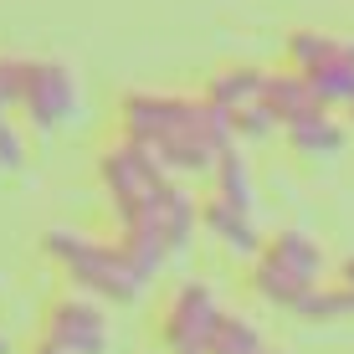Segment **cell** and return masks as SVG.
<instances>
[{"label": "cell", "instance_id": "obj_1", "mask_svg": "<svg viewBox=\"0 0 354 354\" xmlns=\"http://www.w3.org/2000/svg\"><path fill=\"white\" fill-rule=\"evenodd\" d=\"M118 133L133 139L160 169L169 175H211V165L221 160V149L236 144L231 118L211 97H190V93H124L118 103Z\"/></svg>", "mask_w": 354, "mask_h": 354}, {"label": "cell", "instance_id": "obj_2", "mask_svg": "<svg viewBox=\"0 0 354 354\" xmlns=\"http://www.w3.org/2000/svg\"><path fill=\"white\" fill-rule=\"evenodd\" d=\"M41 252L67 272L72 288L93 292L97 303H133L154 283L113 231H108V236H93V231H77V226H52L41 236Z\"/></svg>", "mask_w": 354, "mask_h": 354}, {"label": "cell", "instance_id": "obj_3", "mask_svg": "<svg viewBox=\"0 0 354 354\" xmlns=\"http://www.w3.org/2000/svg\"><path fill=\"white\" fill-rule=\"evenodd\" d=\"M324 247L308 236V231H272V236L257 247L252 257V292L262 303H277V308H298L313 288L324 283Z\"/></svg>", "mask_w": 354, "mask_h": 354}, {"label": "cell", "instance_id": "obj_4", "mask_svg": "<svg viewBox=\"0 0 354 354\" xmlns=\"http://www.w3.org/2000/svg\"><path fill=\"white\" fill-rule=\"evenodd\" d=\"M283 57L292 72L308 77L313 97L324 108H349L354 103V36H334V31H288Z\"/></svg>", "mask_w": 354, "mask_h": 354}, {"label": "cell", "instance_id": "obj_5", "mask_svg": "<svg viewBox=\"0 0 354 354\" xmlns=\"http://www.w3.org/2000/svg\"><path fill=\"white\" fill-rule=\"evenodd\" d=\"M16 113L26 118L36 133L62 129L77 113V77L67 62L52 57H21V82H16Z\"/></svg>", "mask_w": 354, "mask_h": 354}, {"label": "cell", "instance_id": "obj_6", "mask_svg": "<svg viewBox=\"0 0 354 354\" xmlns=\"http://www.w3.org/2000/svg\"><path fill=\"white\" fill-rule=\"evenodd\" d=\"M262 82H267V67L231 62V67H216L201 93L231 118V133H236V139H267V133L277 129V118H272V108L262 103Z\"/></svg>", "mask_w": 354, "mask_h": 354}, {"label": "cell", "instance_id": "obj_7", "mask_svg": "<svg viewBox=\"0 0 354 354\" xmlns=\"http://www.w3.org/2000/svg\"><path fill=\"white\" fill-rule=\"evenodd\" d=\"M221 298L211 292V283H180L160 303V349L165 354H185V349H211V334L221 324Z\"/></svg>", "mask_w": 354, "mask_h": 354}, {"label": "cell", "instance_id": "obj_8", "mask_svg": "<svg viewBox=\"0 0 354 354\" xmlns=\"http://www.w3.org/2000/svg\"><path fill=\"white\" fill-rule=\"evenodd\" d=\"M41 339H52L67 354H103L108 349V319L93 292H57L41 313Z\"/></svg>", "mask_w": 354, "mask_h": 354}, {"label": "cell", "instance_id": "obj_9", "mask_svg": "<svg viewBox=\"0 0 354 354\" xmlns=\"http://www.w3.org/2000/svg\"><path fill=\"white\" fill-rule=\"evenodd\" d=\"M283 139L303 154V160H334V154L349 144V129L339 124V113H334V108L313 103L308 113H298L292 124H283Z\"/></svg>", "mask_w": 354, "mask_h": 354}, {"label": "cell", "instance_id": "obj_10", "mask_svg": "<svg viewBox=\"0 0 354 354\" xmlns=\"http://www.w3.org/2000/svg\"><path fill=\"white\" fill-rule=\"evenodd\" d=\"M201 226L211 231L221 247H231L236 257H257V247H262L257 216H252V211H236V205H226L221 195H201Z\"/></svg>", "mask_w": 354, "mask_h": 354}, {"label": "cell", "instance_id": "obj_11", "mask_svg": "<svg viewBox=\"0 0 354 354\" xmlns=\"http://www.w3.org/2000/svg\"><path fill=\"white\" fill-rule=\"evenodd\" d=\"M16 82H21V57L0 52V169H21L26 165L21 129L10 124V118H16Z\"/></svg>", "mask_w": 354, "mask_h": 354}, {"label": "cell", "instance_id": "obj_12", "mask_svg": "<svg viewBox=\"0 0 354 354\" xmlns=\"http://www.w3.org/2000/svg\"><path fill=\"white\" fill-rule=\"evenodd\" d=\"M262 103L272 108L277 129H283V124H292L298 113H308L319 97H313V88H308V77H303V72H292V67H272V72H267V82H262Z\"/></svg>", "mask_w": 354, "mask_h": 354}, {"label": "cell", "instance_id": "obj_13", "mask_svg": "<svg viewBox=\"0 0 354 354\" xmlns=\"http://www.w3.org/2000/svg\"><path fill=\"white\" fill-rule=\"evenodd\" d=\"M211 195H221V201L236 205V211H257V185H252V169L236 154V144L221 149V160L211 165Z\"/></svg>", "mask_w": 354, "mask_h": 354}, {"label": "cell", "instance_id": "obj_14", "mask_svg": "<svg viewBox=\"0 0 354 354\" xmlns=\"http://www.w3.org/2000/svg\"><path fill=\"white\" fill-rule=\"evenodd\" d=\"M262 334L252 319H241V313H221V324H216L211 334V354H262Z\"/></svg>", "mask_w": 354, "mask_h": 354}, {"label": "cell", "instance_id": "obj_15", "mask_svg": "<svg viewBox=\"0 0 354 354\" xmlns=\"http://www.w3.org/2000/svg\"><path fill=\"white\" fill-rule=\"evenodd\" d=\"M339 283H344V292H349V303H354V257H349V262H339Z\"/></svg>", "mask_w": 354, "mask_h": 354}, {"label": "cell", "instance_id": "obj_16", "mask_svg": "<svg viewBox=\"0 0 354 354\" xmlns=\"http://www.w3.org/2000/svg\"><path fill=\"white\" fill-rule=\"evenodd\" d=\"M31 354H67V349H57L52 339H36V349H31Z\"/></svg>", "mask_w": 354, "mask_h": 354}, {"label": "cell", "instance_id": "obj_17", "mask_svg": "<svg viewBox=\"0 0 354 354\" xmlns=\"http://www.w3.org/2000/svg\"><path fill=\"white\" fill-rule=\"evenodd\" d=\"M344 113H349V124H354V103H349V108H344Z\"/></svg>", "mask_w": 354, "mask_h": 354}, {"label": "cell", "instance_id": "obj_18", "mask_svg": "<svg viewBox=\"0 0 354 354\" xmlns=\"http://www.w3.org/2000/svg\"><path fill=\"white\" fill-rule=\"evenodd\" d=\"M185 354H211V349H185Z\"/></svg>", "mask_w": 354, "mask_h": 354}, {"label": "cell", "instance_id": "obj_19", "mask_svg": "<svg viewBox=\"0 0 354 354\" xmlns=\"http://www.w3.org/2000/svg\"><path fill=\"white\" fill-rule=\"evenodd\" d=\"M0 354H6V339H0Z\"/></svg>", "mask_w": 354, "mask_h": 354}, {"label": "cell", "instance_id": "obj_20", "mask_svg": "<svg viewBox=\"0 0 354 354\" xmlns=\"http://www.w3.org/2000/svg\"><path fill=\"white\" fill-rule=\"evenodd\" d=\"M262 354H272V349H262Z\"/></svg>", "mask_w": 354, "mask_h": 354}]
</instances>
